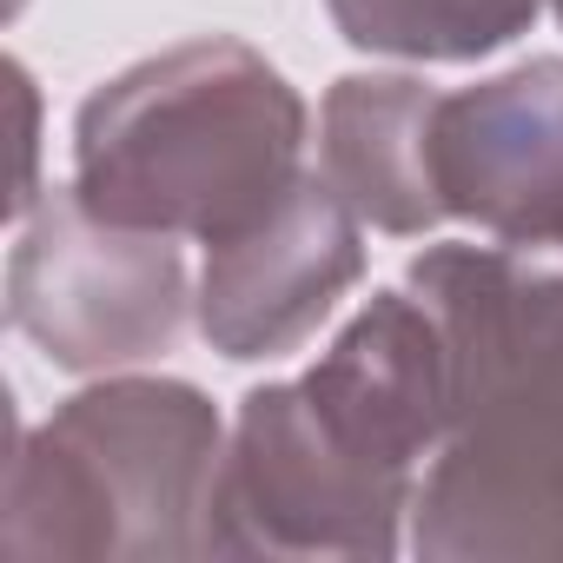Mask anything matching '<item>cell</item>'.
<instances>
[{
  "label": "cell",
  "instance_id": "52a82bcc",
  "mask_svg": "<svg viewBox=\"0 0 563 563\" xmlns=\"http://www.w3.org/2000/svg\"><path fill=\"white\" fill-rule=\"evenodd\" d=\"M431 199L444 225L563 252V54L517 60L431 100Z\"/></svg>",
  "mask_w": 563,
  "mask_h": 563
},
{
  "label": "cell",
  "instance_id": "30bf717a",
  "mask_svg": "<svg viewBox=\"0 0 563 563\" xmlns=\"http://www.w3.org/2000/svg\"><path fill=\"white\" fill-rule=\"evenodd\" d=\"M8 80H14V120H21V179H14V206H8V219H27L34 206H41V93H34V74L14 60L8 67Z\"/></svg>",
  "mask_w": 563,
  "mask_h": 563
},
{
  "label": "cell",
  "instance_id": "7a4b0ae2",
  "mask_svg": "<svg viewBox=\"0 0 563 563\" xmlns=\"http://www.w3.org/2000/svg\"><path fill=\"white\" fill-rule=\"evenodd\" d=\"M405 286L451 345V424L418 484L411 556L563 563V252L438 239Z\"/></svg>",
  "mask_w": 563,
  "mask_h": 563
},
{
  "label": "cell",
  "instance_id": "277c9868",
  "mask_svg": "<svg viewBox=\"0 0 563 563\" xmlns=\"http://www.w3.org/2000/svg\"><path fill=\"white\" fill-rule=\"evenodd\" d=\"M219 405L159 372H107L14 438L0 556H206Z\"/></svg>",
  "mask_w": 563,
  "mask_h": 563
},
{
  "label": "cell",
  "instance_id": "5b68a950",
  "mask_svg": "<svg viewBox=\"0 0 563 563\" xmlns=\"http://www.w3.org/2000/svg\"><path fill=\"white\" fill-rule=\"evenodd\" d=\"M179 245L186 239L100 219L74 186H47L41 206L14 219L8 325L74 378L140 372L173 352L199 312V278Z\"/></svg>",
  "mask_w": 563,
  "mask_h": 563
},
{
  "label": "cell",
  "instance_id": "3957f363",
  "mask_svg": "<svg viewBox=\"0 0 563 563\" xmlns=\"http://www.w3.org/2000/svg\"><path fill=\"white\" fill-rule=\"evenodd\" d=\"M312 107L232 34L100 80L74 113V192L120 225L219 245L306 179Z\"/></svg>",
  "mask_w": 563,
  "mask_h": 563
},
{
  "label": "cell",
  "instance_id": "6da1fadb",
  "mask_svg": "<svg viewBox=\"0 0 563 563\" xmlns=\"http://www.w3.org/2000/svg\"><path fill=\"white\" fill-rule=\"evenodd\" d=\"M451 424V345L411 286L372 292L225 424L206 556H398Z\"/></svg>",
  "mask_w": 563,
  "mask_h": 563
},
{
  "label": "cell",
  "instance_id": "9c48e42d",
  "mask_svg": "<svg viewBox=\"0 0 563 563\" xmlns=\"http://www.w3.org/2000/svg\"><path fill=\"white\" fill-rule=\"evenodd\" d=\"M332 27L405 67H471L543 21V0H325Z\"/></svg>",
  "mask_w": 563,
  "mask_h": 563
},
{
  "label": "cell",
  "instance_id": "8992f818",
  "mask_svg": "<svg viewBox=\"0 0 563 563\" xmlns=\"http://www.w3.org/2000/svg\"><path fill=\"white\" fill-rule=\"evenodd\" d=\"M365 232L372 225L325 179V166H306L272 212L206 245L192 312L199 339L232 365L299 352L365 278Z\"/></svg>",
  "mask_w": 563,
  "mask_h": 563
},
{
  "label": "cell",
  "instance_id": "8fae6325",
  "mask_svg": "<svg viewBox=\"0 0 563 563\" xmlns=\"http://www.w3.org/2000/svg\"><path fill=\"white\" fill-rule=\"evenodd\" d=\"M543 14H550V21H556V27H563V0H543Z\"/></svg>",
  "mask_w": 563,
  "mask_h": 563
},
{
  "label": "cell",
  "instance_id": "ba28073f",
  "mask_svg": "<svg viewBox=\"0 0 563 563\" xmlns=\"http://www.w3.org/2000/svg\"><path fill=\"white\" fill-rule=\"evenodd\" d=\"M431 100L438 87L405 67L332 80L319 107V166L385 239H438L431 199Z\"/></svg>",
  "mask_w": 563,
  "mask_h": 563
}]
</instances>
